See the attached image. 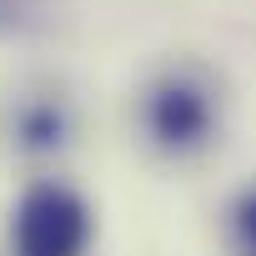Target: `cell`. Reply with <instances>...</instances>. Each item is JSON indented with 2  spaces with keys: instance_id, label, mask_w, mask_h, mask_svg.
Returning a JSON list of instances; mask_svg holds the SVG:
<instances>
[{
  "instance_id": "cell-1",
  "label": "cell",
  "mask_w": 256,
  "mask_h": 256,
  "mask_svg": "<svg viewBox=\"0 0 256 256\" xmlns=\"http://www.w3.org/2000/svg\"><path fill=\"white\" fill-rule=\"evenodd\" d=\"M141 131L166 161L206 156L221 141V96L196 66H166L141 90Z\"/></svg>"
},
{
  "instance_id": "cell-2",
  "label": "cell",
  "mask_w": 256,
  "mask_h": 256,
  "mask_svg": "<svg viewBox=\"0 0 256 256\" xmlns=\"http://www.w3.org/2000/svg\"><path fill=\"white\" fill-rule=\"evenodd\" d=\"M10 256H90L96 206L66 176H36L10 206Z\"/></svg>"
},
{
  "instance_id": "cell-3",
  "label": "cell",
  "mask_w": 256,
  "mask_h": 256,
  "mask_svg": "<svg viewBox=\"0 0 256 256\" xmlns=\"http://www.w3.org/2000/svg\"><path fill=\"white\" fill-rule=\"evenodd\" d=\"M70 136H76V116H70V106L60 96H30V100L16 106V120H10L16 151H26V156H56V151L70 146Z\"/></svg>"
},
{
  "instance_id": "cell-4",
  "label": "cell",
  "mask_w": 256,
  "mask_h": 256,
  "mask_svg": "<svg viewBox=\"0 0 256 256\" xmlns=\"http://www.w3.org/2000/svg\"><path fill=\"white\" fill-rule=\"evenodd\" d=\"M226 231H231L236 256H256V176L231 196V206H226Z\"/></svg>"
}]
</instances>
